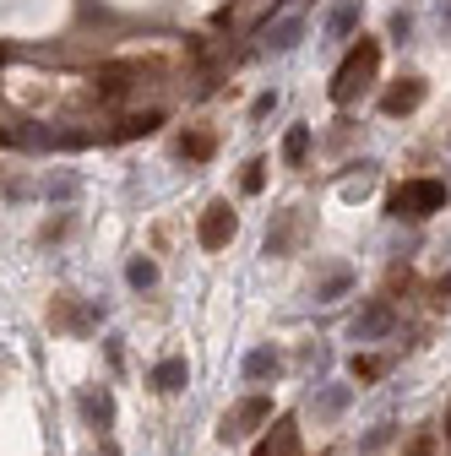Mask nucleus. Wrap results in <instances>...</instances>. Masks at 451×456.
<instances>
[{"label": "nucleus", "mask_w": 451, "mask_h": 456, "mask_svg": "<svg viewBox=\"0 0 451 456\" xmlns=\"http://www.w3.org/2000/svg\"><path fill=\"white\" fill-rule=\"evenodd\" d=\"M386 33L398 38V44H408V33H414V17L408 12H391V22H386Z\"/></svg>", "instance_id": "4be33fe9"}, {"label": "nucleus", "mask_w": 451, "mask_h": 456, "mask_svg": "<svg viewBox=\"0 0 451 456\" xmlns=\"http://www.w3.org/2000/svg\"><path fill=\"white\" fill-rule=\"evenodd\" d=\"M446 440H451V419H446Z\"/></svg>", "instance_id": "c85d7f7f"}, {"label": "nucleus", "mask_w": 451, "mask_h": 456, "mask_svg": "<svg viewBox=\"0 0 451 456\" xmlns=\"http://www.w3.org/2000/svg\"><path fill=\"white\" fill-rule=\"evenodd\" d=\"M348 289H354V277H348V272H332V277L321 282V294H316V299L326 305V299H337V294H348Z\"/></svg>", "instance_id": "aec40b11"}, {"label": "nucleus", "mask_w": 451, "mask_h": 456, "mask_svg": "<svg viewBox=\"0 0 451 456\" xmlns=\"http://www.w3.org/2000/svg\"><path fill=\"white\" fill-rule=\"evenodd\" d=\"M419 103H424V77H403L398 87L381 98V109H386V114H414Z\"/></svg>", "instance_id": "1a4fd4ad"}, {"label": "nucleus", "mask_w": 451, "mask_h": 456, "mask_svg": "<svg viewBox=\"0 0 451 456\" xmlns=\"http://www.w3.org/2000/svg\"><path fill=\"white\" fill-rule=\"evenodd\" d=\"M126 282H131V289H152V282H158V266H152L147 256H131V266H126Z\"/></svg>", "instance_id": "a211bd4d"}, {"label": "nucleus", "mask_w": 451, "mask_h": 456, "mask_svg": "<svg viewBox=\"0 0 451 456\" xmlns=\"http://www.w3.org/2000/svg\"><path fill=\"white\" fill-rule=\"evenodd\" d=\"M277 370H283V354L277 348H250L245 354V380H277Z\"/></svg>", "instance_id": "f8f14e48"}, {"label": "nucleus", "mask_w": 451, "mask_h": 456, "mask_svg": "<svg viewBox=\"0 0 451 456\" xmlns=\"http://www.w3.org/2000/svg\"><path fill=\"white\" fill-rule=\"evenodd\" d=\"M359 28V0H343V6H332L326 17V38H348Z\"/></svg>", "instance_id": "2eb2a0df"}, {"label": "nucleus", "mask_w": 451, "mask_h": 456, "mask_svg": "<svg viewBox=\"0 0 451 456\" xmlns=\"http://www.w3.org/2000/svg\"><path fill=\"white\" fill-rule=\"evenodd\" d=\"M234 234H240V217H234L229 201H212V207L201 212V223H196V245H201V250H229Z\"/></svg>", "instance_id": "20e7f679"}, {"label": "nucleus", "mask_w": 451, "mask_h": 456, "mask_svg": "<svg viewBox=\"0 0 451 456\" xmlns=\"http://www.w3.org/2000/svg\"><path fill=\"white\" fill-rule=\"evenodd\" d=\"M305 158H310V126H294L283 136V163L289 168H305Z\"/></svg>", "instance_id": "dca6fc26"}, {"label": "nucleus", "mask_w": 451, "mask_h": 456, "mask_svg": "<svg viewBox=\"0 0 451 456\" xmlns=\"http://www.w3.org/2000/svg\"><path fill=\"white\" fill-rule=\"evenodd\" d=\"M272 103H277V93H261V98L250 103V114H256V120H261V114H272Z\"/></svg>", "instance_id": "a878e982"}, {"label": "nucleus", "mask_w": 451, "mask_h": 456, "mask_svg": "<svg viewBox=\"0 0 451 456\" xmlns=\"http://www.w3.org/2000/svg\"><path fill=\"white\" fill-rule=\"evenodd\" d=\"M266 424H277V419H272V396H266V391H250V396H240V403L217 419V440H223V445H240V440H250V435L266 429Z\"/></svg>", "instance_id": "7ed1b4c3"}, {"label": "nucleus", "mask_w": 451, "mask_h": 456, "mask_svg": "<svg viewBox=\"0 0 451 456\" xmlns=\"http://www.w3.org/2000/svg\"><path fill=\"white\" fill-rule=\"evenodd\" d=\"M414 456H430V451H424V445H419V451H414Z\"/></svg>", "instance_id": "cd10ccee"}, {"label": "nucleus", "mask_w": 451, "mask_h": 456, "mask_svg": "<svg viewBox=\"0 0 451 456\" xmlns=\"http://www.w3.org/2000/svg\"><path fill=\"white\" fill-rule=\"evenodd\" d=\"M375 71H381V44L375 38H359L348 54H343V66L332 71V103L337 109H348V103H359L370 87H375Z\"/></svg>", "instance_id": "f257e3e1"}, {"label": "nucleus", "mask_w": 451, "mask_h": 456, "mask_svg": "<svg viewBox=\"0 0 451 456\" xmlns=\"http://www.w3.org/2000/svg\"><path fill=\"white\" fill-rule=\"evenodd\" d=\"M250 456H299V424H294V419H277V424L256 440Z\"/></svg>", "instance_id": "0eeeda50"}, {"label": "nucleus", "mask_w": 451, "mask_h": 456, "mask_svg": "<svg viewBox=\"0 0 451 456\" xmlns=\"http://www.w3.org/2000/svg\"><path fill=\"white\" fill-rule=\"evenodd\" d=\"M180 152L185 158H207L212 152V136H191V142H180Z\"/></svg>", "instance_id": "393cba45"}, {"label": "nucleus", "mask_w": 451, "mask_h": 456, "mask_svg": "<svg viewBox=\"0 0 451 456\" xmlns=\"http://www.w3.org/2000/svg\"><path fill=\"white\" fill-rule=\"evenodd\" d=\"M49 321L61 326V331H87L93 321H103V305H82L77 294H61L49 305Z\"/></svg>", "instance_id": "423d86ee"}, {"label": "nucleus", "mask_w": 451, "mask_h": 456, "mask_svg": "<svg viewBox=\"0 0 451 456\" xmlns=\"http://www.w3.org/2000/svg\"><path fill=\"white\" fill-rule=\"evenodd\" d=\"M299 38H305V22H299V17H283V22H272V28H266V49H277V54L294 49Z\"/></svg>", "instance_id": "4468645a"}, {"label": "nucleus", "mask_w": 451, "mask_h": 456, "mask_svg": "<svg viewBox=\"0 0 451 456\" xmlns=\"http://www.w3.org/2000/svg\"><path fill=\"white\" fill-rule=\"evenodd\" d=\"M158 126H163V114L158 109H142V114H126L115 131H103V142H136V136H152Z\"/></svg>", "instance_id": "9d476101"}, {"label": "nucleus", "mask_w": 451, "mask_h": 456, "mask_svg": "<svg viewBox=\"0 0 451 456\" xmlns=\"http://www.w3.org/2000/svg\"><path fill=\"white\" fill-rule=\"evenodd\" d=\"M185 380H191V364H185V359H158V364H152V375H147V386H152L158 396L185 391Z\"/></svg>", "instance_id": "6e6552de"}, {"label": "nucleus", "mask_w": 451, "mask_h": 456, "mask_svg": "<svg viewBox=\"0 0 451 456\" xmlns=\"http://www.w3.org/2000/svg\"><path fill=\"white\" fill-rule=\"evenodd\" d=\"M348 403H354V386H321V391L310 396V413H316V419H337Z\"/></svg>", "instance_id": "9b49d317"}, {"label": "nucleus", "mask_w": 451, "mask_h": 456, "mask_svg": "<svg viewBox=\"0 0 451 456\" xmlns=\"http://www.w3.org/2000/svg\"><path fill=\"white\" fill-rule=\"evenodd\" d=\"M435 17H440V33L451 38V0H440V6H435Z\"/></svg>", "instance_id": "bb28decb"}, {"label": "nucleus", "mask_w": 451, "mask_h": 456, "mask_svg": "<svg viewBox=\"0 0 451 456\" xmlns=\"http://www.w3.org/2000/svg\"><path fill=\"white\" fill-rule=\"evenodd\" d=\"M435 212H446V185L440 180H403L386 196V217H398V223H424Z\"/></svg>", "instance_id": "f03ea898"}, {"label": "nucleus", "mask_w": 451, "mask_h": 456, "mask_svg": "<svg viewBox=\"0 0 451 456\" xmlns=\"http://www.w3.org/2000/svg\"><path fill=\"white\" fill-rule=\"evenodd\" d=\"M66 234H71V217H66V212H61V217H49V223L38 228V240H44V245H49V240H66Z\"/></svg>", "instance_id": "412c9836"}, {"label": "nucleus", "mask_w": 451, "mask_h": 456, "mask_svg": "<svg viewBox=\"0 0 451 456\" xmlns=\"http://www.w3.org/2000/svg\"><path fill=\"white\" fill-rule=\"evenodd\" d=\"M391 326H398V315H391V305L386 299H370L359 315H354V326H348V337L354 342H381V337H391Z\"/></svg>", "instance_id": "39448f33"}, {"label": "nucleus", "mask_w": 451, "mask_h": 456, "mask_svg": "<svg viewBox=\"0 0 451 456\" xmlns=\"http://www.w3.org/2000/svg\"><path fill=\"white\" fill-rule=\"evenodd\" d=\"M386 370V359H354V380H375Z\"/></svg>", "instance_id": "b1692460"}, {"label": "nucleus", "mask_w": 451, "mask_h": 456, "mask_svg": "<svg viewBox=\"0 0 451 456\" xmlns=\"http://www.w3.org/2000/svg\"><path fill=\"white\" fill-rule=\"evenodd\" d=\"M44 191H49V201H54V196H61V201H71V196H77V180H71V175H61V180H49Z\"/></svg>", "instance_id": "5701e85b"}, {"label": "nucleus", "mask_w": 451, "mask_h": 456, "mask_svg": "<svg viewBox=\"0 0 451 456\" xmlns=\"http://www.w3.org/2000/svg\"><path fill=\"white\" fill-rule=\"evenodd\" d=\"M261 185H266V163L250 158V163H245V175H240V191H245V196H261Z\"/></svg>", "instance_id": "6ab92c4d"}, {"label": "nucleus", "mask_w": 451, "mask_h": 456, "mask_svg": "<svg viewBox=\"0 0 451 456\" xmlns=\"http://www.w3.org/2000/svg\"><path fill=\"white\" fill-rule=\"evenodd\" d=\"M87 419H93L98 429H109V424H115V396H109L103 386H98V391H87Z\"/></svg>", "instance_id": "f3484780"}, {"label": "nucleus", "mask_w": 451, "mask_h": 456, "mask_svg": "<svg viewBox=\"0 0 451 456\" xmlns=\"http://www.w3.org/2000/svg\"><path fill=\"white\" fill-rule=\"evenodd\" d=\"M294 234H299V212H283V217H277V228H266V256H289Z\"/></svg>", "instance_id": "ddd939ff"}]
</instances>
